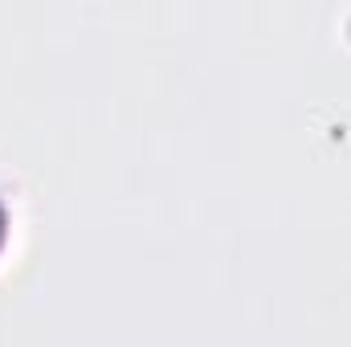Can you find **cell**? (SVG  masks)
I'll list each match as a JSON object with an SVG mask.
<instances>
[{"label": "cell", "mask_w": 351, "mask_h": 347, "mask_svg": "<svg viewBox=\"0 0 351 347\" xmlns=\"http://www.w3.org/2000/svg\"><path fill=\"white\" fill-rule=\"evenodd\" d=\"M0 229H4V213H0Z\"/></svg>", "instance_id": "cell-1"}]
</instances>
